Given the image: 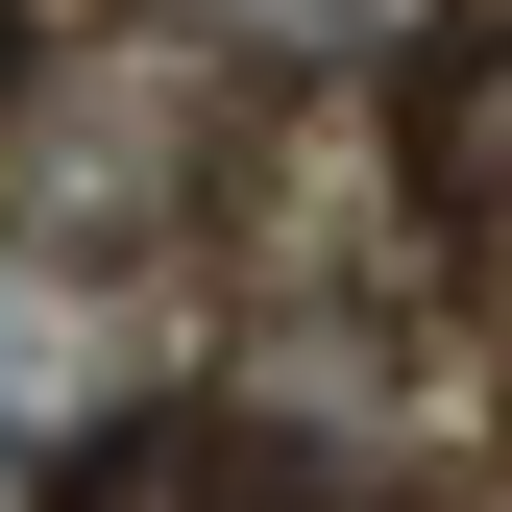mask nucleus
Here are the masks:
<instances>
[{
  "instance_id": "nucleus-2",
  "label": "nucleus",
  "mask_w": 512,
  "mask_h": 512,
  "mask_svg": "<svg viewBox=\"0 0 512 512\" xmlns=\"http://www.w3.org/2000/svg\"><path fill=\"white\" fill-rule=\"evenodd\" d=\"M49 512H244V464H220V415H196V391H147V415H98V439H74V488H49Z\"/></svg>"
},
{
  "instance_id": "nucleus-3",
  "label": "nucleus",
  "mask_w": 512,
  "mask_h": 512,
  "mask_svg": "<svg viewBox=\"0 0 512 512\" xmlns=\"http://www.w3.org/2000/svg\"><path fill=\"white\" fill-rule=\"evenodd\" d=\"M415 0H171V49H244V74H366Z\"/></svg>"
},
{
  "instance_id": "nucleus-1",
  "label": "nucleus",
  "mask_w": 512,
  "mask_h": 512,
  "mask_svg": "<svg viewBox=\"0 0 512 512\" xmlns=\"http://www.w3.org/2000/svg\"><path fill=\"white\" fill-rule=\"evenodd\" d=\"M415 196L464 244H512V25H439L415 49Z\"/></svg>"
}]
</instances>
